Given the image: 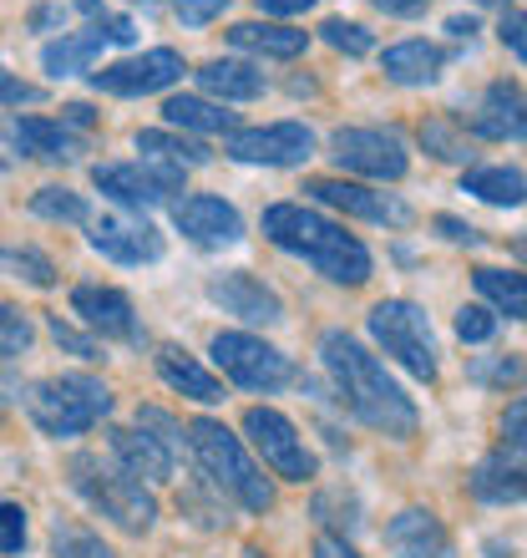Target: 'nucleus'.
<instances>
[{
  "mask_svg": "<svg viewBox=\"0 0 527 558\" xmlns=\"http://www.w3.org/2000/svg\"><path fill=\"white\" fill-rule=\"evenodd\" d=\"M137 153L152 162H173V168H204L213 153L193 137H173V133H137Z\"/></svg>",
  "mask_w": 527,
  "mask_h": 558,
  "instance_id": "30",
  "label": "nucleus"
},
{
  "mask_svg": "<svg viewBox=\"0 0 527 558\" xmlns=\"http://www.w3.org/2000/svg\"><path fill=\"white\" fill-rule=\"evenodd\" d=\"M471 493L482 502H527V457L523 452H492L471 472Z\"/></svg>",
  "mask_w": 527,
  "mask_h": 558,
  "instance_id": "21",
  "label": "nucleus"
},
{
  "mask_svg": "<svg viewBox=\"0 0 527 558\" xmlns=\"http://www.w3.org/2000/svg\"><path fill=\"white\" fill-rule=\"evenodd\" d=\"M137 426H143L147 437H158V447H162L168 457H173V462L183 457V447H188V437H183V426H177L168 412H158V407H143V412H137Z\"/></svg>",
  "mask_w": 527,
  "mask_h": 558,
  "instance_id": "36",
  "label": "nucleus"
},
{
  "mask_svg": "<svg viewBox=\"0 0 527 558\" xmlns=\"http://www.w3.org/2000/svg\"><path fill=\"white\" fill-rule=\"evenodd\" d=\"M437 229H441V234H446V239H456V244H467V250H477V244H482V234H477L471 223L452 219V214H441V219H437Z\"/></svg>",
  "mask_w": 527,
  "mask_h": 558,
  "instance_id": "47",
  "label": "nucleus"
},
{
  "mask_svg": "<svg viewBox=\"0 0 527 558\" xmlns=\"http://www.w3.org/2000/svg\"><path fill=\"white\" fill-rule=\"evenodd\" d=\"M0 259H5L21 279H30L36 290H51V284H57V265H51L46 254H36V250H0Z\"/></svg>",
  "mask_w": 527,
  "mask_h": 558,
  "instance_id": "38",
  "label": "nucleus"
},
{
  "mask_svg": "<svg viewBox=\"0 0 527 558\" xmlns=\"http://www.w3.org/2000/svg\"><path fill=\"white\" fill-rule=\"evenodd\" d=\"M76 11H87V15H97V11H102V0H76Z\"/></svg>",
  "mask_w": 527,
  "mask_h": 558,
  "instance_id": "55",
  "label": "nucleus"
},
{
  "mask_svg": "<svg viewBox=\"0 0 527 558\" xmlns=\"http://www.w3.org/2000/svg\"><path fill=\"white\" fill-rule=\"evenodd\" d=\"M91 183L118 198L127 208H152V204H168L173 193H183V168L173 162H97L91 168Z\"/></svg>",
  "mask_w": 527,
  "mask_h": 558,
  "instance_id": "9",
  "label": "nucleus"
},
{
  "mask_svg": "<svg viewBox=\"0 0 527 558\" xmlns=\"http://www.w3.org/2000/svg\"><path fill=\"white\" fill-rule=\"evenodd\" d=\"M330 158L345 173L381 178V183H395V178L406 173V147H401L395 133H381V128H340L330 137Z\"/></svg>",
  "mask_w": 527,
  "mask_h": 558,
  "instance_id": "10",
  "label": "nucleus"
},
{
  "mask_svg": "<svg viewBox=\"0 0 527 558\" xmlns=\"http://www.w3.org/2000/svg\"><path fill=\"white\" fill-rule=\"evenodd\" d=\"M462 193H477L482 204L498 208H517L527 204V173H517V168H471L462 178Z\"/></svg>",
  "mask_w": 527,
  "mask_h": 558,
  "instance_id": "28",
  "label": "nucleus"
},
{
  "mask_svg": "<svg viewBox=\"0 0 527 558\" xmlns=\"http://www.w3.org/2000/svg\"><path fill=\"white\" fill-rule=\"evenodd\" d=\"M320 361H324V371H330V381H335L340 401L366 426H376V432H385V437H395V441L416 437V422H421V416H416V401L385 376V366L355 336L324 330Z\"/></svg>",
  "mask_w": 527,
  "mask_h": 558,
  "instance_id": "1",
  "label": "nucleus"
},
{
  "mask_svg": "<svg viewBox=\"0 0 527 558\" xmlns=\"http://www.w3.org/2000/svg\"><path fill=\"white\" fill-rule=\"evenodd\" d=\"M72 310L82 315V325H87L91 336H102V340H143V330H137V310H132V300L122 290H112V284H76Z\"/></svg>",
  "mask_w": 527,
  "mask_h": 558,
  "instance_id": "17",
  "label": "nucleus"
},
{
  "mask_svg": "<svg viewBox=\"0 0 527 558\" xmlns=\"http://www.w3.org/2000/svg\"><path fill=\"white\" fill-rule=\"evenodd\" d=\"M0 137H5L21 158H41V162H72L87 153V137L72 133L66 122H51V118H0Z\"/></svg>",
  "mask_w": 527,
  "mask_h": 558,
  "instance_id": "16",
  "label": "nucleus"
},
{
  "mask_svg": "<svg viewBox=\"0 0 527 558\" xmlns=\"http://www.w3.org/2000/svg\"><path fill=\"white\" fill-rule=\"evenodd\" d=\"M198 87L223 97V102H254V97H264V72H254L249 61H208V66H198Z\"/></svg>",
  "mask_w": 527,
  "mask_h": 558,
  "instance_id": "27",
  "label": "nucleus"
},
{
  "mask_svg": "<svg viewBox=\"0 0 527 558\" xmlns=\"http://www.w3.org/2000/svg\"><path fill=\"white\" fill-rule=\"evenodd\" d=\"M61 122H66V128H97V112L82 107V102H72V107H61Z\"/></svg>",
  "mask_w": 527,
  "mask_h": 558,
  "instance_id": "51",
  "label": "nucleus"
},
{
  "mask_svg": "<svg viewBox=\"0 0 527 558\" xmlns=\"http://www.w3.org/2000/svg\"><path fill=\"white\" fill-rule=\"evenodd\" d=\"M30 214H41V219H57V223H87V198L72 189H36L30 198Z\"/></svg>",
  "mask_w": 527,
  "mask_h": 558,
  "instance_id": "33",
  "label": "nucleus"
},
{
  "mask_svg": "<svg viewBox=\"0 0 527 558\" xmlns=\"http://www.w3.org/2000/svg\"><path fill=\"white\" fill-rule=\"evenodd\" d=\"M188 452H193V462L204 468L208 487H219L223 498H234L238 508H249V513H269V508H274L269 477L254 468V457L244 452V441L223 422H213V416L188 422Z\"/></svg>",
  "mask_w": 527,
  "mask_h": 558,
  "instance_id": "3",
  "label": "nucleus"
},
{
  "mask_svg": "<svg viewBox=\"0 0 527 558\" xmlns=\"http://www.w3.org/2000/svg\"><path fill=\"white\" fill-rule=\"evenodd\" d=\"M26 102H41V87H30V82H21L15 72L0 66V107H26Z\"/></svg>",
  "mask_w": 527,
  "mask_h": 558,
  "instance_id": "44",
  "label": "nucleus"
},
{
  "mask_svg": "<svg viewBox=\"0 0 527 558\" xmlns=\"http://www.w3.org/2000/svg\"><path fill=\"white\" fill-rule=\"evenodd\" d=\"M66 477H72L76 493H82L107 523H118L122 533H147L158 523V498H152L122 462H107V457H97V452H76L72 462H66Z\"/></svg>",
  "mask_w": 527,
  "mask_h": 558,
  "instance_id": "4",
  "label": "nucleus"
},
{
  "mask_svg": "<svg viewBox=\"0 0 527 558\" xmlns=\"http://www.w3.org/2000/svg\"><path fill=\"white\" fill-rule=\"evenodd\" d=\"M177 76H183V57L173 46H158V51H143V57L112 61L102 72H91V87L112 92V97H147V92L173 87Z\"/></svg>",
  "mask_w": 527,
  "mask_h": 558,
  "instance_id": "12",
  "label": "nucleus"
},
{
  "mask_svg": "<svg viewBox=\"0 0 527 558\" xmlns=\"http://www.w3.org/2000/svg\"><path fill=\"white\" fill-rule=\"evenodd\" d=\"M107 437H112V457H118L137 483H162V477H173V457L158 447V437L132 432V426H112Z\"/></svg>",
  "mask_w": 527,
  "mask_h": 558,
  "instance_id": "22",
  "label": "nucleus"
},
{
  "mask_svg": "<svg viewBox=\"0 0 527 558\" xmlns=\"http://www.w3.org/2000/svg\"><path fill=\"white\" fill-rule=\"evenodd\" d=\"M102 31H107V41H122V46H127L132 36H137L127 15H112V21H102Z\"/></svg>",
  "mask_w": 527,
  "mask_h": 558,
  "instance_id": "52",
  "label": "nucleus"
},
{
  "mask_svg": "<svg viewBox=\"0 0 527 558\" xmlns=\"http://www.w3.org/2000/svg\"><path fill=\"white\" fill-rule=\"evenodd\" d=\"M173 223H177V234L193 239V244H204V250H223V244H238V239H244V219H238V208L223 204V198H213V193L177 198Z\"/></svg>",
  "mask_w": 527,
  "mask_h": 558,
  "instance_id": "15",
  "label": "nucleus"
},
{
  "mask_svg": "<svg viewBox=\"0 0 527 558\" xmlns=\"http://www.w3.org/2000/svg\"><path fill=\"white\" fill-rule=\"evenodd\" d=\"M51 340H57V345H66V351L72 355H82V361H97V336H82V330H72V325L61 320H51Z\"/></svg>",
  "mask_w": 527,
  "mask_h": 558,
  "instance_id": "42",
  "label": "nucleus"
},
{
  "mask_svg": "<svg viewBox=\"0 0 527 558\" xmlns=\"http://www.w3.org/2000/svg\"><path fill=\"white\" fill-rule=\"evenodd\" d=\"M498 36H502V46H507V51H517V57L527 61V11H507V15H502Z\"/></svg>",
  "mask_w": 527,
  "mask_h": 558,
  "instance_id": "46",
  "label": "nucleus"
},
{
  "mask_svg": "<svg viewBox=\"0 0 527 558\" xmlns=\"http://www.w3.org/2000/svg\"><path fill=\"white\" fill-rule=\"evenodd\" d=\"M513 254H517V259H523V265H527V234H523V239H513Z\"/></svg>",
  "mask_w": 527,
  "mask_h": 558,
  "instance_id": "56",
  "label": "nucleus"
},
{
  "mask_svg": "<svg viewBox=\"0 0 527 558\" xmlns=\"http://www.w3.org/2000/svg\"><path fill=\"white\" fill-rule=\"evenodd\" d=\"M244 432H249L254 452H259L284 483H309V477H315V452L305 447L299 426H294L284 412L254 407V412H244Z\"/></svg>",
  "mask_w": 527,
  "mask_h": 558,
  "instance_id": "8",
  "label": "nucleus"
},
{
  "mask_svg": "<svg viewBox=\"0 0 527 558\" xmlns=\"http://www.w3.org/2000/svg\"><path fill=\"white\" fill-rule=\"evenodd\" d=\"M158 376L173 391H183V397H193V401H204V407H213V401H223V386L208 376L198 361H193L183 345H162L158 351Z\"/></svg>",
  "mask_w": 527,
  "mask_h": 558,
  "instance_id": "25",
  "label": "nucleus"
},
{
  "mask_svg": "<svg viewBox=\"0 0 527 558\" xmlns=\"http://www.w3.org/2000/svg\"><path fill=\"white\" fill-rule=\"evenodd\" d=\"M208 351H213V366L234 386H244V391H279V386L294 381L290 355L274 351L259 336H244V330H219Z\"/></svg>",
  "mask_w": 527,
  "mask_h": 558,
  "instance_id": "7",
  "label": "nucleus"
},
{
  "mask_svg": "<svg viewBox=\"0 0 527 558\" xmlns=\"http://www.w3.org/2000/svg\"><path fill=\"white\" fill-rule=\"evenodd\" d=\"M264 234L284 254L315 265L335 284H366L370 279V250L355 234H345L335 219H324L305 204H269L264 208Z\"/></svg>",
  "mask_w": 527,
  "mask_h": 558,
  "instance_id": "2",
  "label": "nucleus"
},
{
  "mask_svg": "<svg viewBox=\"0 0 527 558\" xmlns=\"http://www.w3.org/2000/svg\"><path fill=\"white\" fill-rule=\"evenodd\" d=\"M315 153V133L305 122H269V128H244L229 137L234 162H264V168H294Z\"/></svg>",
  "mask_w": 527,
  "mask_h": 558,
  "instance_id": "11",
  "label": "nucleus"
},
{
  "mask_svg": "<svg viewBox=\"0 0 527 558\" xmlns=\"http://www.w3.org/2000/svg\"><path fill=\"white\" fill-rule=\"evenodd\" d=\"M309 198H320V204L340 208V214H355V219L366 223H385V229H406L410 223V208L391 193H376L366 183H345V178H309L305 183Z\"/></svg>",
  "mask_w": 527,
  "mask_h": 558,
  "instance_id": "13",
  "label": "nucleus"
},
{
  "mask_svg": "<svg viewBox=\"0 0 527 558\" xmlns=\"http://www.w3.org/2000/svg\"><path fill=\"white\" fill-rule=\"evenodd\" d=\"M446 31H452V36H471V31H477V21H467V15H452V21H446Z\"/></svg>",
  "mask_w": 527,
  "mask_h": 558,
  "instance_id": "54",
  "label": "nucleus"
},
{
  "mask_svg": "<svg viewBox=\"0 0 527 558\" xmlns=\"http://www.w3.org/2000/svg\"><path fill=\"white\" fill-rule=\"evenodd\" d=\"M320 36L335 46V51H345V57H366L370 46H376L370 41V31L360 26V21H345V15H330V21L320 26Z\"/></svg>",
  "mask_w": 527,
  "mask_h": 558,
  "instance_id": "37",
  "label": "nucleus"
},
{
  "mask_svg": "<svg viewBox=\"0 0 527 558\" xmlns=\"http://www.w3.org/2000/svg\"><path fill=\"white\" fill-rule=\"evenodd\" d=\"M21 548H26V508L0 502V554H21Z\"/></svg>",
  "mask_w": 527,
  "mask_h": 558,
  "instance_id": "41",
  "label": "nucleus"
},
{
  "mask_svg": "<svg viewBox=\"0 0 527 558\" xmlns=\"http://www.w3.org/2000/svg\"><path fill=\"white\" fill-rule=\"evenodd\" d=\"M441 66H446V51L431 41L385 46V57H381V72L391 76V82H401V87H431L441 76Z\"/></svg>",
  "mask_w": 527,
  "mask_h": 558,
  "instance_id": "23",
  "label": "nucleus"
},
{
  "mask_svg": "<svg viewBox=\"0 0 527 558\" xmlns=\"http://www.w3.org/2000/svg\"><path fill=\"white\" fill-rule=\"evenodd\" d=\"M30 340H36V330H30L26 315L11 305H0V355H5V361H11V355H26Z\"/></svg>",
  "mask_w": 527,
  "mask_h": 558,
  "instance_id": "39",
  "label": "nucleus"
},
{
  "mask_svg": "<svg viewBox=\"0 0 527 558\" xmlns=\"http://www.w3.org/2000/svg\"><path fill=\"white\" fill-rule=\"evenodd\" d=\"M471 133L487 143H527V92L513 82H492L471 107Z\"/></svg>",
  "mask_w": 527,
  "mask_h": 558,
  "instance_id": "19",
  "label": "nucleus"
},
{
  "mask_svg": "<svg viewBox=\"0 0 527 558\" xmlns=\"http://www.w3.org/2000/svg\"><path fill=\"white\" fill-rule=\"evenodd\" d=\"M471 381L477 386H527V361L523 355H492V361H471Z\"/></svg>",
  "mask_w": 527,
  "mask_h": 558,
  "instance_id": "35",
  "label": "nucleus"
},
{
  "mask_svg": "<svg viewBox=\"0 0 527 558\" xmlns=\"http://www.w3.org/2000/svg\"><path fill=\"white\" fill-rule=\"evenodd\" d=\"M315 0H259V11L264 15H299V11H309Z\"/></svg>",
  "mask_w": 527,
  "mask_h": 558,
  "instance_id": "49",
  "label": "nucleus"
},
{
  "mask_svg": "<svg viewBox=\"0 0 527 558\" xmlns=\"http://www.w3.org/2000/svg\"><path fill=\"white\" fill-rule=\"evenodd\" d=\"M87 244L97 254H107L112 265H152V259H162V234L147 219H127V214L91 219Z\"/></svg>",
  "mask_w": 527,
  "mask_h": 558,
  "instance_id": "14",
  "label": "nucleus"
},
{
  "mask_svg": "<svg viewBox=\"0 0 527 558\" xmlns=\"http://www.w3.org/2000/svg\"><path fill=\"white\" fill-rule=\"evenodd\" d=\"M51 548H57V558H118L97 533L72 523V518H57V523H51Z\"/></svg>",
  "mask_w": 527,
  "mask_h": 558,
  "instance_id": "32",
  "label": "nucleus"
},
{
  "mask_svg": "<svg viewBox=\"0 0 527 558\" xmlns=\"http://www.w3.org/2000/svg\"><path fill=\"white\" fill-rule=\"evenodd\" d=\"M112 412V391L97 376H46L26 386V416L46 437H82Z\"/></svg>",
  "mask_w": 527,
  "mask_h": 558,
  "instance_id": "5",
  "label": "nucleus"
},
{
  "mask_svg": "<svg viewBox=\"0 0 527 558\" xmlns=\"http://www.w3.org/2000/svg\"><path fill=\"white\" fill-rule=\"evenodd\" d=\"M51 21H61L57 5H41V11H30V26H51Z\"/></svg>",
  "mask_w": 527,
  "mask_h": 558,
  "instance_id": "53",
  "label": "nucleus"
},
{
  "mask_svg": "<svg viewBox=\"0 0 527 558\" xmlns=\"http://www.w3.org/2000/svg\"><path fill=\"white\" fill-rule=\"evenodd\" d=\"M477 5H507V0H477Z\"/></svg>",
  "mask_w": 527,
  "mask_h": 558,
  "instance_id": "57",
  "label": "nucleus"
},
{
  "mask_svg": "<svg viewBox=\"0 0 527 558\" xmlns=\"http://www.w3.org/2000/svg\"><path fill=\"white\" fill-rule=\"evenodd\" d=\"M502 437H507V447H513V452L527 457V397L513 401V407L502 412Z\"/></svg>",
  "mask_w": 527,
  "mask_h": 558,
  "instance_id": "45",
  "label": "nucleus"
},
{
  "mask_svg": "<svg viewBox=\"0 0 527 558\" xmlns=\"http://www.w3.org/2000/svg\"><path fill=\"white\" fill-rule=\"evenodd\" d=\"M456 336L471 340V345H477V340H492L498 336V315L487 305H462L456 310Z\"/></svg>",
  "mask_w": 527,
  "mask_h": 558,
  "instance_id": "40",
  "label": "nucleus"
},
{
  "mask_svg": "<svg viewBox=\"0 0 527 558\" xmlns=\"http://www.w3.org/2000/svg\"><path fill=\"white\" fill-rule=\"evenodd\" d=\"M102 46H107V31H102V21H97V26L72 31V36H61V41L46 46V51H41V66L51 76H76V72H87L91 61L102 57Z\"/></svg>",
  "mask_w": 527,
  "mask_h": 558,
  "instance_id": "26",
  "label": "nucleus"
},
{
  "mask_svg": "<svg viewBox=\"0 0 527 558\" xmlns=\"http://www.w3.org/2000/svg\"><path fill=\"white\" fill-rule=\"evenodd\" d=\"M229 41H234L238 51H254V57L290 61L309 46V36L305 31H294V26H279V21H238V26L229 31Z\"/></svg>",
  "mask_w": 527,
  "mask_h": 558,
  "instance_id": "24",
  "label": "nucleus"
},
{
  "mask_svg": "<svg viewBox=\"0 0 527 558\" xmlns=\"http://www.w3.org/2000/svg\"><path fill=\"white\" fill-rule=\"evenodd\" d=\"M208 300L223 305V315H238V320H249V325H279L284 320V300H279L264 279L244 275V269L208 279Z\"/></svg>",
  "mask_w": 527,
  "mask_h": 558,
  "instance_id": "18",
  "label": "nucleus"
},
{
  "mask_svg": "<svg viewBox=\"0 0 527 558\" xmlns=\"http://www.w3.org/2000/svg\"><path fill=\"white\" fill-rule=\"evenodd\" d=\"M477 290L513 320H527V275H507V269H477Z\"/></svg>",
  "mask_w": 527,
  "mask_h": 558,
  "instance_id": "31",
  "label": "nucleus"
},
{
  "mask_svg": "<svg viewBox=\"0 0 527 558\" xmlns=\"http://www.w3.org/2000/svg\"><path fill=\"white\" fill-rule=\"evenodd\" d=\"M229 11V0H177L173 5V15L183 21V26H208L213 15H223Z\"/></svg>",
  "mask_w": 527,
  "mask_h": 558,
  "instance_id": "43",
  "label": "nucleus"
},
{
  "mask_svg": "<svg viewBox=\"0 0 527 558\" xmlns=\"http://www.w3.org/2000/svg\"><path fill=\"white\" fill-rule=\"evenodd\" d=\"M315 558H360V554H355L345 538H335V533H320V538H315Z\"/></svg>",
  "mask_w": 527,
  "mask_h": 558,
  "instance_id": "48",
  "label": "nucleus"
},
{
  "mask_svg": "<svg viewBox=\"0 0 527 558\" xmlns=\"http://www.w3.org/2000/svg\"><path fill=\"white\" fill-rule=\"evenodd\" d=\"M370 336L381 345L385 355H395L401 366L416 376V381H437V336H431V315L421 305H410V300H381V305L370 310Z\"/></svg>",
  "mask_w": 527,
  "mask_h": 558,
  "instance_id": "6",
  "label": "nucleus"
},
{
  "mask_svg": "<svg viewBox=\"0 0 527 558\" xmlns=\"http://www.w3.org/2000/svg\"><path fill=\"white\" fill-rule=\"evenodd\" d=\"M162 118L173 122V128H188V133H238V118L234 112H223V107L204 102V97H168L162 102Z\"/></svg>",
  "mask_w": 527,
  "mask_h": 558,
  "instance_id": "29",
  "label": "nucleus"
},
{
  "mask_svg": "<svg viewBox=\"0 0 527 558\" xmlns=\"http://www.w3.org/2000/svg\"><path fill=\"white\" fill-rule=\"evenodd\" d=\"M385 548L395 558H452V533L431 508H406L385 523Z\"/></svg>",
  "mask_w": 527,
  "mask_h": 558,
  "instance_id": "20",
  "label": "nucleus"
},
{
  "mask_svg": "<svg viewBox=\"0 0 527 558\" xmlns=\"http://www.w3.org/2000/svg\"><path fill=\"white\" fill-rule=\"evenodd\" d=\"M421 147L431 153V158H441V162H467V158H471L467 137L456 133L452 122H441V118L421 122Z\"/></svg>",
  "mask_w": 527,
  "mask_h": 558,
  "instance_id": "34",
  "label": "nucleus"
},
{
  "mask_svg": "<svg viewBox=\"0 0 527 558\" xmlns=\"http://www.w3.org/2000/svg\"><path fill=\"white\" fill-rule=\"evenodd\" d=\"M370 5H381L385 15H421L431 0H370Z\"/></svg>",
  "mask_w": 527,
  "mask_h": 558,
  "instance_id": "50",
  "label": "nucleus"
}]
</instances>
